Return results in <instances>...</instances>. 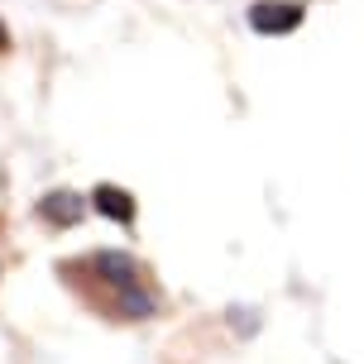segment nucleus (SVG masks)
<instances>
[{
  "label": "nucleus",
  "mask_w": 364,
  "mask_h": 364,
  "mask_svg": "<svg viewBox=\"0 0 364 364\" xmlns=\"http://www.w3.org/2000/svg\"><path fill=\"white\" fill-rule=\"evenodd\" d=\"M96 211H101V216H110V220H120V225H129V220H134V201L125 197V192H120V187H96Z\"/></svg>",
  "instance_id": "obj_3"
},
{
  "label": "nucleus",
  "mask_w": 364,
  "mask_h": 364,
  "mask_svg": "<svg viewBox=\"0 0 364 364\" xmlns=\"http://www.w3.org/2000/svg\"><path fill=\"white\" fill-rule=\"evenodd\" d=\"M0 43H5V24H0Z\"/></svg>",
  "instance_id": "obj_4"
},
{
  "label": "nucleus",
  "mask_w": 364,
  "mask_h": 364,
  "mask_svg": "<svg viewBox=\"0 0 364 364\" xmlns=\"http://www.w3.org/2000/svg\"><path fill=\"white\" fill-rule=\"evenodd\" d=\"M302 5L297 0H259V5H250V24H255V34H269V38H278V34H292L297 24H302Z\"/></svg>",
  "instance_id": "obj_1"
},
{
  "label": "nucleus",
  "mask_w": 364,
  "mask_h": 364,
  "mask_svg": "<svg viewBox=\"0 0 364 364\" xmlns=\"http://www.w3.org/2000/svg\"><path fill=\"white\" fill-rule=\"evenodd\" d=\"M38 216H48L53 225H77L82 220V197H73V192H48V197L38 201Z\"/></svg>",
  "instance_id": "obj_2"
}]
</instances>
